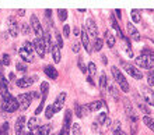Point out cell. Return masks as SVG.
I'll return each mask as SVG.
<instances>
[{
  "instance_id": "obj_1",
  "label": "cell",
  "mask_w": 154,
  "mask_h": 135,
  "mask_svg": "<svg viewBox=\"0 0 154 135\" xmlns=\"http://www.w3.org/2000/svg\"><path fill=\"white\" fill-rule=\"evenodd\" d=\"M136 66L142 68H153L154 67V53L153 52H143L139 56L137 59L134 60Z\"/></svg>"
},
{
  "instance_id": "obj_2",
  "label": "cell",
  "mask_w": 154,
  "mask_h": 135,
  "mask_svg": "<svg viewBox=\"0 0 154 135\" xmlns=\"http://www.w3.org/2000/svg\"><path fill=\"white\" fill-rule=\"evenodd\" d=\"M2 109L6 113H14L17 109H20L18 106V100L16 98H13L11 95H7L2 98Z\"/></svg>"
},
{
  "instance_id": "obj_3",
  "label": "cell",
  "mask_w": 154,
  "mask_h": 135,
  "mask_svg": "<svg viewBox=\"0 0 154 135\" xmlns=\"http://www.w3.org/2000/svg\"><path fill=\"white\" fill-rule=\"evenodd\" d=\"M111 71H112V75H114L115 81L119 84V87H121L122 91H123V92H129V84H128V81H126L125 75L121 72V70L114 66V67L111 68Z\"/></svg>"
},
{
  "instance_id": "obj_4",
  "label": "cell",
  "mask_w": 154,
  "mask_h": 135,
  "mask_svg": "<svg viewBox=\"0 0 154 135\" xmlns=\"http://www.w3.org/2000/svg\"><path fill=\"white\" fill-rule=\"evenodd\" d=\"M34 93H21L18 95L17 100H18V106H20V110H27V109L31 106V102H32Z\"/></svg>"
},
{
  "instance_id": "obj_5",
  "label": "cell",
  "mask_w": 154,
  "mask_h": 135,
  "mask_svg": "<svg viewBox=\"0 0 154 135\" xmlns=\"http://www.w3.org/2000/svg\"><path fill=\"white\" fill-rule=\"evenodd\" d=\"M41 92H42V100H41L39 106H38L37 110H35V114H39L41 111L44 110L45 100H46V98H48V92H49V84L48 82H41Z\"/></svg>"
},
{
  "instance_id": "obj_6",
  "label": "cell",
  "mask_w": 154,
  "mask_h": 135,
  "mask_svg": "<svg viewBox=\"0 0 154 135\" xmlns=\"http://www.w3.org/2000/svg\"><path fill=\"white\" fill-rule=\"evenodd\" d=\"M34 43V49H35V52L38 53L41 59H44L45 57V53H46V46H45V40L42 38H37V39L32 42Z\"/></svg>"
},
{
  "instance_id": "obj_7",
  "label": "cell",
  "mask_w": 154,
  "mask_h": 135,
  "mask_svg": "<svg viewBox=\"0 0 154 135\" xmlns=\"http://www.w3.org/2000/svg\"><path fill=\"white\" fill-rule=\"evenodd\" d=\"M122 67L125 68L128 74H130V75L133 77V78H136V80H142V78H143L142 71H140V70H137L136 67H133V66H130V64L125 63V61H122Z\"/></svg>"
},
{
  "instance_id": "obj_8",
  "label": "cell",
  "mask_w": 154,
  "mask_h": 135,
  "mask_svg": "<svg viewBox=\"0 0 154 135\" xmlns=\"http://www.w3.org/2000/svg\"><path fill=\"white\" fill-rule=\"evenodd\" d=\"M7 28H8V34H10L13 38H17V36H18V22H17L16 17H8Z\"/></svg>"
},
{
  "instance_id": "obj_9",
  "label": "cell",
  "mask_w": 154,
  "mask_h": 135,
  "mask_svg": "<svg viewBox=\"0 0 154 135\" xmlns=\"http://www.w3.org/2000/svg\"><path fill=\"white\" fill-rule=\"evenodd\" d=\"M140 93L143 95V98H144V100H146L149 104H151V106H154V92L153 89H150L149 87H142L140 88Z\"/></svg>"
},
{
  "instance_id": "obj_10",
  "label": "cell",
  "mask_w": 154,
  "mask_h": 135,
  "mask_svg": "<svg viewBox=\"0 0 154 135\" xmlns=\"http://www.w3.org/2000/svg\"><path fill=\"white\" fill-rule=\"evenodd\" d=\"M31 28H32L34 32L37 34L38 38H42V36H44V29H42L41 21L38 20L37 16H32V17H31Z\"/></svg>"
},
{
  "instance_id": "obj_11",
  "label": "cell",
  "mask_w": 154,
  "mask_h": 135,
  "mask_svg": "<svg viewBox=\"0 0 154 135\" xmlns=\"http://www.w3.org/2000/svg\"><path fill=\"white\" fill-rule=\"evenodd\" d=\"M72 128V111L66 110L65 114V120H63V128H62V134L63 135H69V131Z\"/></svg>"
},
{
  "instance_id": "obj_12",
  "label": "cell",
  "mask_w": 154,
  "mask_h": 135,
  "mask_svg": "<svg viewBox=\"0 0 154 135\" xmlns=\"http://www.w3.org/2000/svg\"><path fill=\"white\" fill-rule=\"evenodd\" d=\"M66 92H60L59 95H57V98H56V100H55V103L52 104L53 106V111L55 113H57V111H60L62 109H63V104H65V102H66Z\"/></svg>"
},
{
  "instance_id": "obj_13",
  "label": "cell",
  "mask_w": 154,
  "mask_h": 135,
  "mask_svg": "<svg viewBox=\"0 0 154 135\" xmlns=\"http://www.w3.org/2000/svg\"><path fill=\"white\" fill-rule=\"evenodd\" d=\"M85 29L90 32V35L93 36V38H95V39H97L98 29H97V25H95V21H94L93 18H88V20L85 21Z\"/></svg>"
},
{
  "instance_id": "obj_14",
  "label": "cell",
  "mask_w": 154,
  "mask_h": 135,
  "mask_svg": "<svg viewBox=\"0 0 154 135\" xmlns=\"http://www.w3.org/2000/svg\"><path fill=\"white\" fill-rule=\"evenodd\" d=\"M25 121H27V119H25V116H20L18 119H17L16 121V135H25Z\"/></svg>"
},
{
  "instance_id": "obj_15",
  "label": "cell",
  "mask_w": 154,
  "mask_h": 135,
  "mask_svg": "<svg viewBox=\"0 0 154 135\" xmlns=\"http://www.w3.org/2000/svg\"><path fill=\"white\" fill-rule=\"evenodd\" d=\"M125 111H126V114H128V117H129V120H132L133 123L137 121V114H136V111L133 110V107H132V104H130L129 100H125Z\"/></svg>"
},
{
  "instance_id": "obj_16",
  "label": "cell",
  "mask_w": 154,
  "mask_h": 135,
  "mask_svg": "<svg viewBox=\"0 0 154 135\" xmlns=\"http://www.w3.org/2000/svg\"><path fill=\"white\" fill-rule=\"evenodd\" d=\"M32 80L34 78H31V77H23V78H18L16 81V85L18 88H28L29 85H32Z\"/></svg>"
},
{
  "instance_id": "obj_17",
  "label": "cell",
  "mask_w": 154,
  "mask_h": 135,
  "mask_svg": "<svg viewBox=\"0 0 154 135\" xmlns=\"http://www.w3.org/2000/svg\"><path fill=\"white\" fill-rule=\"evenodd\" d=\"M128 31H129V35H130V38L134 40V42H139L140 40V34L137 32V29L134 28V25L133 24H128Z\"/></svg>"
},
{
  "instance_id": "obj_18",
  "label": "cell",
  "mask_w": 154,
  "mask_h": 135,
  "mask_svg": "<svg viewBox=\"0 0 154 135\" xmlns=\"http://www.w3.org/2000/svg\"><path fill=\"white\" fill-rule=\"evenodd\" d=\"M81 43H83V46H84V49L87 50V52H91V48H90V39H88V34H87V31H81Z\"/></svg>"
},
{
  "instance_id": "obj_19",
  "label": "cell",
  "mask_w": 154,
  "mask_h": 135,
  "mask_svg": "<svg viewBox=\"0 0 154 135\" xmlns=\"http://www.w3.org/2000/svg\"><path fill=\"white\" fill-rule=\"evenodd\" d=\"M44 71H45V74H46L49 78H52V80H56V78H57V71H56V68L52 67V66H46V67L44 68Z\"/></svg>"
},
{
  "instance_id": "obj_20",
  "label": "cell",
  "mask_w": 154,
  "mask_h": 135,
  "mask_svg": "<svg viewBox=\"0 0 154 135\" xmlns=\"http://www.w3.org/2000/svg\"><path fill=\"white\" fill-rule=\"evenodd\" d=\"M18 54H20V57L24 60L25 63H32V54H29L24 48H21L20 50H18Z\"/></svg>"
},
{
  "instance_id": "obj_21",
  "label": "cell",
  "mask_w": 154,
  "mask_h": 135,
  "mask_svg": "<svg viewBox=\"0 0 154 135\" xmlns=\"http://www.w3.org/2000/svg\"><path fill=\"white\" fill-rule=\"evenodd\" d=\"M52 57H53V61L55 63H59L62 59V56H60V48L57 46V45H53V48H52Z\"/></svg>"
},
{
  "instance_id": "obj_22",
  "label": "cell",
  "mask_w": 154,
  "mask_h": 135,
  "mask_svg": "<svg viewBox=\"0 0 154 135\" xmlns=\"http://www.w3.org/2000/svg\"><path fill=\"white\" fill-rule=\"evenodd\" d=\"M136 104H137L139 110H142V113H144V114H150V109H149L146 104H144V102H143V100L139 99L137 95H136Z\"/></svg>"
},
{
  "instance_id": "obj_23",
  "label": "cell",
  "mask_w": 154,
  "mask_h": 135,
  "mask_svg": "<svg viewBox=\"0 0 154 135\" xmlns=\"http://www.w3.org/2000/svg\"><path fill=\"white\" fill-rule=\"evenodd\" d=\"M51 131H52V125H51V124H45V125H41L39 135H49Z\"/></svg>"
},
{
  "instance_id": "obj_24",
  "label": "cell",
  "mask_w": 154,
  "mask_h": 135,
  "mask_svg": "<svg viewBox=\"0 0 154 135\" xmlns=\"http://www.w3.org/2000/svg\"><path fill=\"white\" fill-rule=\"evenodd\" d=\"M105 36H106V45H108V48H114L115 46V36L108 31H106Z\"/></svg>"
},
{
  "instance_id": "obj_25",
  "label": "cell",
  "mask_w": 154,
  "mask_h": 135,
  "mask_svg": "<svg viewBox=\"0 0 154 135\" xmlns=\"http://www.w3.org/2000/svg\"><path fill=\"white\" fill-rule=\"evenodd\" d=\"M106 120H108V113L104 111V113H100V114L97 116V121H95V123L97 124H105Z\"/></svg>"
},
{
  "instance_id": "obj_26",
  "label": "cell",
  "mask_w": 154,
  "mask_h": 135,
  "mask_svg": "<svg viewBox=\"0 0 154 135\" xmlns=\"http://www.w3.org/2000/svg\"><path fill=\"white\" fill-rule=\"evenodd\" d=\"M143 123L146 124L147 127L150 128L151 131L154 132V119H151V117H149V116H146L144 119H143Z\"/></svg>"
},
{
  "instance_id": "obj_27",
  "label": "cell",
  "mask_w": 154,
  "mask_h": 135,
  "mask_svg": "<svg viewBox=\"0 0 154 135\" xmlns=\"http://www.w3.org/2000/svg\"><path fill=\"white\" fill-rule=\"evenodd\" d=\"M45 46H46V50H49V52L52 53V48H53V43H52V40H51V35L49 34H46L45 35Z\"/></svg>"
},
{
  "instance_id": "obj_28",
  "label": "cell",
  "mask_w": 154,
  "mask_h": 135,
  "mask_svg": "<svg viewBox=\"0 0 154 135\" xmlns=\"http://www.w3.org/2000/svg\"><path fill=\"white\" fill-rule=\"evenodd\" d=\"M23 48H24L25 50L29 53V54H32V52L35 50V49H34V43H32V42H29V40H25L24 45H23Z\"/></svg>"
},
{
  "instance_id": "obj_29",
  "label": "cell",
  "mask_w": 154,
  "mask_h": 135,
  "mask_svg": "<svg viewBox=\"0 0 154 135\" xmlns=\"http://www.w3.org/2000/svg\"><path fill=\"white\" fill-rule=\"evenodd\" d=\"M28 130H34V128H38V119L37 117H31L28 121Z\"/></svg>"
},
{
  "instance_id": "obj_30",
  "label": "cell",
  "mask_w": 154,
  "mask_h": 135,
  "mask_svg": "<svg viewBox=\"0 0 154 135\" xmlns=\"http://www.w3.org/2000/svg\"><path fill=\"white\" fill-rule=\"evenodd\" d=\"M74 110H76V116L79 117V119H81L83 117V114H84V109L81 107L79 103H74Z\"/></svg>"
},
{
  "instance_id": "obj_31",
  "label": "cell",
  "mask_w": 154,
  "mask_h": 135,
  "mask_svg": "<svg viewBox=\"0 0 154 135\" xmlns=\"http://www.w3.org/2000/svg\"><path fill=\"white\" fill-rule=\"evenodd\" d=\"M72 135H81V128H80V124H72Z\"/></svg>"
},
{
  "instance_id": "obj_32",
  "label": "cell",
  "mask_w": 154,
  "mask_h": 135,
  "mask_svg": "<svg viewBox=\"0 0 154 135\" xmlns=\"http://www.w3.org/2000/svg\"><path fill=\"white\" fill-rule=\"evenodd\" d=\"M100 88H101L102 92L106 89V75L105 74H101V78H100Z\"/></svg>"
},
{
  "instance_id": "obj_33",
  "label": "cell",
  "mask_w": 154,
  "mask_h": 135,
  "mask_svg": "<svg viewBox=\"0 0 154 135\" xmlns=\"http://www.w3.org/2000/svg\"><path fill=\"white\" fill-rule=\"evenodd\" d=\"M57 16H59V20L60 21H65L66 18H67V10H62V8H59V10H57Z\"/></svg>"
},
{
  "instance_id": "obj_34",
  "label": "cell",
  "mask_w": 154,
  "mask_h": 135,
  "mask_svg": "<svg viewBox=\"0 0 154 135\" xmlns=\"http://www.w3.org/2000/svg\"><path fill=\"white\" fill-rule=\"evenodd\" d=\"M53 114H55V111H53V106L51 104V106H48L46 110H45V117H46V119H52Z\"/></svg>"
},
{
  "instance_id": "obj_35",
  "label": "cell",
  "mask_w": 154,
  "mask_h": 135,
  "mask_svg": "<svg viewBox=\"0 0 154 135\" xmlns=\"http://www.w3.org/2000/svg\"><path fill=\"white\" fill-rule=\"evenodd\" d=\"M16 68L18 70V71H21V72H25V71H27V64L23 63V61H17Z\"/></svg>"
},
{
  "instance_id": "obj_36",
  "label": "cell",
  "mask_w": 154,
  "mask_h": 135,
  "mask_svg": "<svg viewBox=\"0 0 154 135\" xmlns=\"http://www.w3.org/2000/svg\"><path fill=\"white\" fill-rule=\"evenodd\" d=\"M2 63H3V66H10V63H11V60H10V56L7 54V53H4L3 57H2Z\"/></svg>"
},
{
  "instance_id": "obj_37",
  "label": "cell",
  "mask_w": 154,
  "mask_h": 135,
  "mask_svg": "<svg viewBox=\"0 0 154 135\" xmlns=\"http://www.w3.org/2000/svg\"><path fill=\"white\" fill-rule=\"evenodd\" d=\"M87 71L90 72V77L93 78V77L95 75V71H97V70H95V64H94V63H90L88 64V68H87Z\"/></svg>"
},
{
  "instance_id": "obj_38",
  "label": "cell",
  "mask_w": 154,
  "mask_h": 135,
  "mask_svg": "<svg viewBox=\"0 0 154 135\" xmlns=\"http://www.w3.org/2000/svg\"><path fill=\"white\" fill-rule=\"evenodd\" d=\"M55 38H56L57 46H59V48H63V39H62V35L57 31H55Z\"/></svg>"
},
{
  "instance_id": "obj_39",
  "label": "cell",
  "mask_w": 154,
  "mask_h": 135,
  "mask_svg": "<svg viewBox=\"0 0 154 135\" xmlns=\"http://www.w3.org/2000/svg\"><path fill=\"white\" fill-rule=\"evenodd\" d=\"M20 27H21V32H23L24 35H28L29 31H31V27H29L28 24H25V22H24V24H21Z\"/></svg>"
},
{
  "instance_id": "obj_40",
  "label": "cell",
  "mask_w": 154,
  "mask_h": 135,
  "mask_svg": "<svg viewBox=\"0 0 154 135\" xmlns=\"http://www.w3.org/2000/svg\"><path fill=\"white\" fill-rule=\"evenodd\" d=\"M0 135H8V123H4L0 127Z\"/></svg>"
},
{
  "instance_id": "obj_41",
  "label": "cell",
  "mask_w": 154,
  "mask_h": 135,
  "mask_svg": "<svg viewBox=\"0 0 154 135\" xmlns=\"http://www.w3.org/2000/svg\"><path fill=\"white\" fill-rule=\"evenodd\" d=\"M94 49H95L97 52H100V50L102 49V40L100 39V38H97V39H95V43H94Z\"/></svg>"
},
{
  "instance_id": "obj_42",
  "label": "cell",
  "mask_w": 154,
  "mask_h": 135,
  "mask_svg": "<svg viewBox=\"0 0 154 135\" xmlns=\"http://www.w3.org/2000/svg\"><path fill=\"white\" fill-rule=\"evenodd\" d=\"M132 20L134 22H139L140 21V16H139V10H132Z\"/></svg>"
},
{
  "instance_id": "obj_43",
  "label": "cell",
  "mask_w": 154,
  "mask_h": 135,
  "mask_svg": "<svg viewBox=\"0 0 154 135\" xmlns=\"http://www.w3.org/2000/svg\"><path fill=\"white\" fill-rule=\"evenodd\" d=\"M77 64H79V68L81 70V72H83V74H85V72H87V68L84 67V63H83V59H81V57H79V61H77Z\"/></svg>"
},
{
  "instance_id": "obj_44",
  "label": "cell",
  "mask_w": 154,
  "mask_h": 135,
  "mask_svg": "<svg viewBox=\"0 0 154 135\" xmlns=\"http://www.w3.org/2000/svg\"><path fill=\"white\" fill-rule=\"evenodd\" d=\"M63 36H65V38H69L70 36V27L69 25H63Z\"/></svg>"
},
{
  "instance_id": "obj_45",
  "label": "cell",
  "mask_w": 154,
  "mask_h": 135,
  "mask_svg": "<svg viewBox=\"0 0 154 135\" xmlns=\"http://www.w3.org/2000/svg\"><path fill=\"white\" fill-rule=\"evenodd\" d=\"M147 80H149V84L154 87V71H150L147 74Z\"/></svg>"
},
{
  "instance_id": "obj_46",
  "label": "cell",
  "mask_w": 154,
  "mask_h": 135,
  "mask_svg": "<svg viewBox=\"0 0 154 135\" xmlns=\"http://www.w3.org/2000/svg\"><path fill=\"white\" fill-rule=\"evenodd\" d=\"M109 91H111V95L114 96V99H115V100H119V98H118V92H116V89H115L114 87H109Z\"/></svg>"
},
{
  "instance_id": "obj_47",
  "label": "cell",
  "mask_w": 154,
  "mask_h": 135,
  "mask_svg": "<svg viewBox=\"0 0 154 135\" xmlns=\"http://www.w3.org/2000/svg\"><path fill=\"white\" fill-rule=\"evenodd\" d=\"M72 50H73L74 53L80 52V43H73V45H72Z\"/></svg>"
},
{
  "instance_id": "obj_48",
  "label": "cell",
  "mask_w": 154,
  "mask_h": 135,
  "mask_svg": "<svg viewBox=\"0 0 154 135\" xmlns=\"http://www.w3.org/2000/svg\"><path fill=\"white\" fill-rule=\"evenodd\" d=\"M74 35H81V34H80V29H79V28H74Z\"/></svg>"
},
{
  "instance_id": "obj_49",
  "label": "cell",
  "mask_w": 154,
  "mask_h": 135,
  "mask_svg": "<svg viewBox=\"0 0 154 135\" xmlns=\"http://www.w3.org/2000/svg\"><path fill=\"white\" fill-rule=\"evenodd\" d=\"M17 13H18V16H24V14H25V10H18Z\"/></svg>"
},
{
  "instance_id": "obj_50",
  "label": "cell",
  "mask_w": 154,
  "mask_h": 135,
  "mask_svg": "<svg viewBox=\"0 0 154 135\" xmlns=\"http://www.w3.org/2000/svg\"><path fill=\"white\" fill-rule=\"evenodd\" d=\"M0 74H3V63H2V60H0Z\"/></svg>"
},
{
  "instance_id": "obj_51",
  "label": "cell",
  "mask_w": 154,
  "mask_h": 135,
  "mask_svg": "<svg viewBox=\"0 0 154 135\" xmlns=\"http://www.w3.org/2000/svg\"><path fill=\"white\" fill-rule=\"evenodd\" d=\"M115 13H116V17H118V18H121V10H115Z\"/></svg>"
},
{
  "instance_id": "obj_52",
  "label": "cell",
  "mask_w": 154,
  "mask_h": 135,
  "mask_svg": "<svg viewBox=\"0 0 154 135\" xmlns=\"http://www.w3.org/2000/svg\"><path fill=\"white\" fill-rule=\"evenodd\" d=\"M119 135H128V134H126V132H123V131H122V132H121V134H119Z\"/></svg>"
},
{
  "instance_id": "obj_53",
  "label": "cell",
  "mask_w": 154,
  "mask_h": 135,
  "mask_svg": "<svg viewBox=\"0 0 154 135\" xmlns=\"http://www.w3.org/2000/svg\"><path fill=\"white\" fill-rule=\"evenodd\" d=\"M59 135H63V134H62V132H60V134H59Z\"/></svg>"
}]
</instances>
